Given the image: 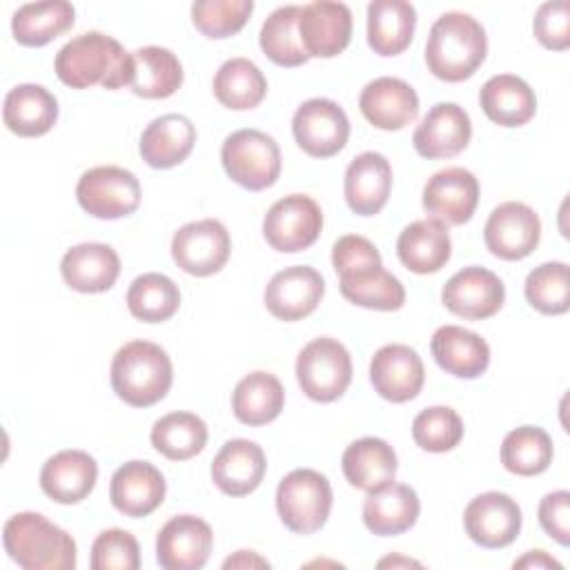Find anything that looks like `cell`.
I'll return each instance as SVG.
<instances>
[{
	"instance_id": "ab89813d",
	"label": "cell",
	"mask_w": 570,
	"mask_h": 570,
	"mask_svg": "<svg viewBox=\"0 0 570 570\" xmlns=\"http://www.w3.org/2000/svg\"><path fill=\"white\" fill-rule=\"evenodd\" d=\"M151 445L169 461H187L203 452L207 443V425L191 412H169L151 428Z\"/></svg>"
},
{
	"instance_id": "4fadbf2b",
	"label": "cell",
	"mask_w": 570,
	"mask_h": 570,
	"mask_svg": "<svg viewBox=\"0 0 570 570\" xmlns=\"http://www.w3.org/2000/svg\"><path fill=\"white\" fill-rule=\"evenodd\" d=\"M483 240L497 258L521 261L537 249L541 240V220L525 203H501L485 220Z\"/></svg>"
},
{
	"instance_id": "74e56055",
	"label": "cell",
	"mask_w": 570,
	"mask_h": 570,
	"mask_svg": "<svg viewBox=\"0 0 570 570\" xmlns=\"http://www.w3.org/2000/svg\"><path fill=\"white\" fill-rule=\"evenodd\" d=\"M131 91L140 98L160 100L176 94L183 85V65L178 56L165 47H140L134 51Z\"/></svg>"
},
{
	"instance_id": "8fae6325",
	"label": "cell",
	"mask_w": 570,
	"mask_h": 570,
	"mask_svg": "<svg viewBox=\"0 0 570 570\" xmlns=\"http://www.w3.org/2000/svg\"><path fill=\"white\" fill-rule=\"evenodd\" d=\"M229 232L216 218L187 223L171 238L174 263L191 276H212L220 272L229 258Z\"/></svg>"
},
{
	"instance_id": "836d02e7",
	"label": "cell",
	"mask_w": 570,
	"mask_h": 570,
	"mask_svg": "<svg viewBox=\"0 0 570 570\" xmlns=\"http://www.w3.org/2000/svg\"><path fill=\"white\" fill-rule=\"evenodd\" d=\"M416 9L405 0H374L367 4V45L392 58L403 53L414 36Z\"/></svg>"
},
{
	"instance_id": "1f68e13d",
	"label": "cell",
	"mask_w": 570,
	"mask_h": 570,
	"mask_svg": "<svg viewBox=\"0 0 570 570\" xmlns=\"http://www.w3.org/2000/svg\"><path fill=\"white\" fill-rule=\"evenodd\" d=\"M2 120L9 131L22 138L45 136L58 120V100L56 96L33 82L16 85L4 96Z\"/></svg>"
},
{
	"instance_id": "d6a6232c",
	"label": "cell",
	"mask_w": 570,
	"mask_h": 570,
	"mask_svg": "<svg viewBox=\"0 0 570 570\" xmlns=\"http://www.w3.org/2000/svg\"><path fill=\"white\" fill-rule=\"evenodd\" d=\"M483 114L501 127H521L534 118L537 96L532 87L512 73H499L485 80L479 91Z\"/></svg>"
},
{
	"instance_id": "bcb514c9",
	"label": "cell",
	"mask_w": 570,
	"mask_h": 570,
	"mask_svg": "<svg viewBox=\"0 0 570 570\" xmlns=\"http://www.w3.org/2000/svg\"><path fill=\"white\" fill-rule=\"evenodd\" d=\"M252 11V0H200L191 4V22L205 38L223 40L238 33Z\"/></svg>"
},
{
	"instance_id": "f1b7e54d",
	"label": "cell",
	"mask_w": 570,
	"mask_h": 570,
	"mask_svg": "<svg viewBox=\"0 0 570 570\" xmlns=\"http://www.w3.org/2000/svg\"><path fill=\"white\" fill-rule=\"evenodd\" d=\"M196 127L183 114H165L154 118L138 142L142 160L154 169L180 165L194 149Z\"/></svg>"
},
{
	"instance_id": "b9f144b4",
	"label": "cell",
	"mask_w": 570,
	"mask_h": 570,
	"mask_svg": "<svg viewBox=\"0 0 570 570\" xmlns=\"http://www.w3.org/2000/svg\"><path fill=\"white\" fill-rule=\"evenodd\" d=\"M127 307L142 323L169 321L180 307L178 285L158 272L140 274L127 289Z\"/></svg>"
},
{
	"instance_id": "4dcf8cb0",
	"label": "cell",
	"mask_w": 570,
	"mask_h": 570,
	"mask_svg": "<svg viewBox=\"0 0 570 570\" xmlns=\"http://www.w3.org/2000/svg\"><path fill=\"white\" fill-rule=\"evenodd\" d=\"M432 356L441 370L456 379H476L490 365V345L459 325H443L432 334Z\"/></svg>"
},
{
	"instance_id": "8d00e7d4",
	"label": "cell",
	"mask_w": 570,
	"mask_h": 570,
	"mask_svg": "<svg viewBox=\"0 0 570 570\" xmlns=\"http://www.w3.org/2000/svg\"><path fill=\"white\" fill-rule=\"evenodd\" d=\"M285 405L283 383L269 372H252L243 376L232 392L234 416L245 425L272 423Z\"/></svg>"
},
{
	"instance_id": "f6af8a7d",
	"label": "cell",
	"mask_w": 570,
	"mask_h": 570,
	"mask_svg": "<svg viewBox=\"0 0 570 570\" xmlns=\"http://www.w3.org/2000/svg\"><path fill=\"white\" fill-rule=\"evenodd\" d=\"M412 439L425 452L454 450L463 439V421L448 405L425 407L412 421Z\"/></svg>"
},
{
	"instance_id": "484cf974",
	"label": "cell",
	"mask_w": 570,
	"mask_h": 570,
	"mask_svg": "<svg viewBox=\"0 0 570 570\" xmlns=\"http://www.w3.org/2000/svg\"><path fill=\"white\" fill-rule=\"evenodd\" d=\"M267 470L265 452L249 439L227 441L212 461V481L227 497L254 492Z\"/></svg>"
},
{
	"instance_id": "f907efd6",
	"label": "cell",
	"mask_w": 570,
	"mask_h": 570,
	"mask_svg": "<svg viewBox=\"0 0 570 570\" xmlns=\"http://www.w3.org/2000/svg\"><path fill=\"white\" fill-rule=\"evenodd\" d=\"M512 568L517 570V568H554V570H561L563 566L557 561V559H552L546 550H530V552H525L521 559H517L514 563H512Z\"/></svg>"
},
{
	"instance_id": "5bb4252c",
	"label": "cell",
	"mask_w": 570,
	"mask_h": 570,
	"mask_svg": "<svg viewBox=\"0 0 570 570\" xmlns=\"http://www.w3.org/2000/svg\"><path fill=\"white\" fill-rule=\"evenodd\" d=\"M214 532L194 514L171 517L156 537V561L165 570H200L212 552Z\"/></svg>"
},
{
	"instance_id": "ffe728a7",
	"label": "cell",
	"mask_w": 570,
	"mask_h": 570,
	"mask_svg": "<svg viewBox=\"0 0 570 570\" xmlns=\"http://www.w3.org/2000/svg\"><path fill=\"white\" fill-rule=\"evenodd\" d=\"M472 138V122L456 102H436L419 122L412 145L419 156L428 160L452 158L461 154Z\"/></svg>"
},
{
	"instance_id": "f5cc1de1",
	"label": "cell",
	"mask_w": 570,
	"mask_h": 570,
	"mask_svg": "<svg viewBox=\"0 0 570 570\" xmlns=\"http://www.w3.org/2000/svg\"><path fill=\"white\" fill-rule=\"evenodd\" d=\"M385 566H419V561H412V559H403V557H387V559H381L379 561V568H385Z\"/></svg>"
},
{
	"instance_id": "9c48e42d",
	"label": "cell",
	"mask_w": 570,
	"mask_h": 570,
	"mask_svg": "<svg viewBox=\"0 0 570 570\" xmlns=\"http://www.w3.org/2000/svg\"><path fill=\"white\" fill-rule=\"evenodd\" d=\"M78 205L94 218L116 220L131 216L140 205V183L122 167L100 165L87 169L76 185Z\"/></svg>"
},
{
	"instance_id": "e0dca14e",
	"label": "cell",
	"mask_w": 570,
	"mask_h": 570,
	"mask_svg": "<svg viewBox=\"0 0 570 570\" xmlns=\"http://www.w3.org/2000/svg\"><path fill=\"white\" fill-rule=\"evenodd\" d=\"M521 508L503 492H483L463 510L468 537L481 548H505L521 532Z\"/></svg>"
},
{
	"instance_id": "ee69618b",
	"label": "cell",
	"mask_w": 570,
	"mask_h": 570,
	"mask_svg": "<svg viewBox=\"0 0 570 570\" xmlns=\"http://www.w3.org/2000/svg\"><path fill=\"white\" fill-rule=\"evenodd\" d=\"M528 303L548 316L566 314L570 307V285L568 265L561 261H550L534 267L523 285Z\"/></svg>"
},
{
	"instance_id": "c3c4849f",
	"label": "cell",
	"mask_w": 570,
	"mask_h": 570,
	"mask_svg": "<svg viewBox=\"0 0 570 570\" xmlns=\"http://www.w3.org/2000/svg\"><path fill=\"white\" fill-rule=\"evenodd\" d=\"M532 31L537 40L552 51H563L570 47V2H543L532 20Z\"/></svg>"
},
{
	"instance_id": "83f0119b",
	"label": "cell",
	"mask_w": 570,
	"mask_h": 570,
	"mask_svg": "<svg viewBox=\"0 0 570 570\" xmlns=\"http://www.w3.org/2000/svg\"><path fill=\"white\" fill-rule=\"evenodd\" d=\"M421 512L414 488L405 483H385L370 490L363 503V523L376 537H396L410 530Z\"/></svg>"
},
{
	"instance_id": "6da1fadb",
	"label": "cell",
	"mask_w": 570,
	"mask_h": 570,
	"mask_svg": "<svg viewBox=\"0 0 570 570\" xmlns=\"http://www.w3.org/2000/svg\"><path fill=\"white\" fill-rule=\"evenodd\" d=\"M332 265L341 281V294L367 309L394 312L405 303V287L383 269V261L372 240L358 234L341 236L332 247Z\"/></svg>"
},
{
	"instance_id": "277c9868",
	"label": "cell",
	"mask_w": 570,
	"mask_h": 570,
	"mask_svg": "<svg viewBox=\"0 0 570 570\" xmlns=\"http://www.w3.org/2000/svg\"><path fill=\"white\" fill-rule=\"evenodd\" d=\"M2 543L24 570H73L76 541L38 512H18L2 528Z\"/></svg>"
},
{
	"instance_id": "60d3db41",
	"label": "cell",
	"mask_w": 570,
	"mask_h": 570,
	"mask_svg": "<svg viewBox=\"0 0 570 570\" xmlns=\"http://www.w3.org/2000/svg\"><path fill=\"white\" fill-rule=\"evenodd\" d=\"M552 439L543 428L521 425L505 434L501 443V463L517 476H537L552 463Z\"/></svg>"
},
{
	"instance_id": "52a82bcc",
	"label": "cell",
	"mask_w": 570,
	"mask_h": 570,
	"mask_svg": "<svg viewBox=\"0 0 570 570\" xmlns=\"http://www.w3.org/2000/svg\"><path fill=\"white\" fill-rule=\"evenodd\" d=\"M220 160L227 176L249 189L263 191L281 176L278 142L258 129H238L223 140Z\"/></svg>"
},
{
	"instance_id": "3957f363",
	"label": "cell",
	"mask_w": 570,
	"mask_h": 570,
	"mask_svg": "<svg viewBox=\"0 0 570 570\" xmlns=\"http://www.w3.org/2000/svg\"><path fill=\"white\" fill-rule=\"evenodd\" d=\"M488 53L485 29L476 18L461 11L439 16L425 42L430 73L445 82H461L476 73Z\"/></svg>"
},
{
	"instance_id": "7402d4cb",
	"label": "cell",
	"mask_w": 570,
	"mask_h": 570,
	"mask_svg": "<svg viewBox=\"0 0 570 570\" xmlns=\"http://www.w3.org/2000/svg\"><path fill=\"white\" fill-rule=\"evenodd\" d=\"M358 109L376 129L396 131L416 120L419 96L405 80L381 76L363 87L358 96Z\"/></svg>"
},
{
	"instance_id": "d6986e66",
	"label": "cell",
	"mask_w": 570,
	"mask_h": 570,
	"mask_svg": "<svg viewBox=\"0 0 570 570\" xmlns=\"http://www.w3.org/2000/svg\"><path fill=\"white\" fill-rule=\"evenodd\" d=\"M298 38L309 58H334L352 38V11L343 2L316 0L301 7Z\"/></svg>"
},
{
	"instance_id": "ba28073f",
	"label": "cell",
	"mask_w": 570,
	"mask_h": 570,
	"mask_svg": "<svg viewBox=\"0 0 570 570\" xmlns=\"http://www.w3.org/2000/svg\"><path fill=\"white\" fill-rule=\"evenodd\" d=\"M296 379L305 396L318 403H332L352 383V356L336 338H314L298 352Z\"/></svg>"
},
{
	"instance_id": "9a60e30c",
	"label": "cell",
	"mask_w": 570,
	"mask_h": 570,
	"mask_svg": "<svg viewBox=\"0 0 570 570\" xmlns=\"http://www.w3.org/2000/svg\"><path fill=\"white\" fill-rule=\"evenodd\" d=\"M443 305L470 321H483L494 316L505 301L503 281L485 267H463L441 289Z\"/></svg>"
},
{
	"instance_id": "816d5d0a",
	"label": "cell",
	"mask_w": 570,
	"mask_h": 570,
	"mask_svg": "<svg viewBox=\"0 0 570 570\" xmlns=\"http://www.w3.org/2000/svg\"><path fill=\"white\" fill-rule=\"evenodd\" d=\"M223 568H269V561L252 550H238L234 557L223 561Z\"/></svg>"
},
{
	"instance_id": "7dc6e473",
	"label": "cell",
	"mask_w": 570,
	"mask_h": 570,
	"mask_svg": "<svg viewBox=\"0 0 570 570\" xmlns=\"http://www.w3.org/2000/svg\"><path fill=\"white\" fill-rule=\"evenodd\" d=\"M91 570H138L140 548L131 532L120 528L102 530L91 543Z\"/></svg>"
},
{
	"instance_id": "f35d334b",
	"label": "cell",
	"mask_w": 570,
	"mask_h": 570,
	"mask_svg": "<svg viewBox=\"0 0 570 570\" xmlns=\"http://www.w3.org/2000/svg\"><path fill=\"white\" fill-rule=\"evenodd\" d=\"M216 100L234 111L254 109L267 96V78L247 58L225 60L212 82Z\"/></svg>"
},
{
	"instance_id": "30bf717a",
	"label": "cell",
	"mask_w": 570,
	"mask_h": 570,
	"mask_svg": "<svg viewBox=\"0 0 570 570\" xmlns=\"http://www.w3.org/2000/svg\"><path fill=\"white\" fill-rule=\"evenodd\" d=\"M323 229V212L318 203L305 194H289L276 200L263 218V236L267 245L283 254L307 249Z\"/></svg>"
},
{
	"instance_id": "7c38bea8",
	"label": "cell",
	"mask_w": 570,
	"mask_h": 570,
	"mask_svg": "<svg viewBox=\"0 0 570 570\" xmlns=\"http://www.w3.org/2000/svg\"><path fill=\"white\" fill-rule=\"evenodd\" d=\"M292 134L305 154L314 158H332L350 138V120L338 102L330 98H309L294 111Z\"/></svg>"
},
{
	"instance_id": "603a6c76",
	"label": "cell",
	"mask_w": 570,
	"mask_h": 570,
	"mask_svg": "<svg viewBox=\"0 0 570 570\" xmlns=\"http://www.w3.org/2000/svg\"><path fill=\"white\" fill-rule=\"evenodd\" d=\"M165 476L149 461L122 463L109 483L111 505L131 519L151 514L165 501Z\"/></svg>"
},
{
	"instance_id": "f546056e",
	"label": "cell",
	"mask_w": 570,
	"mask_h": 570,
	"mask_svg": "<svg viewBox=\"0 0 570 570\" xmlns=\"http://www.w3.org/2000/svg\"><path fill=\"white\" fill-rule=\"evenodd\" d=\"M396 254L403 267L414 274H434L452 256V240L448 225L436 218L414 220L399 234Z\"/></svg>"
},
{
	"instance_id": "e575fe53",
	"label": "cell",
	"mask_w": 570,
	"mask_h": 570,
	"mask_svg": "<svg viewBox=\"0 0 570 570\" xmlns=\"http://www.w3.org/2000/svg\"><path fill=\"white\" fill-rule=\"evenodd\" d=\"M341 468L350 485L370 492L394 481L399 461L396 452L387 441L376 436H363L345 448Z\"/></svg>"
},
{
	"instance_id": "d590c367",
	"label": "cell",
	"mask_w": 570,
	"mask_h": 570,
	"mask_svg": "<svg viewBox=\"0 0 570 570\" xmlns=\"http://www.w3.org/2000/svg\"><path fill=\"white\" fill-rule=\"evenodd\" d=\"M76 9L67 0L31 2L16 9L11 33L22 47H45L73 27Z\"/></svg>"
},
{
	"instance_id": "44dd1931",
	"label": "cell",
	"mask_w": 570,
	"mask_h": 570,
	"mask_svg": "<svg viewBox=\"0 0 570 570\" xmlns=\"http://www.w3.org/2000/svg\"><path fill=\"white\" fill-rule=\"evenodd\" d=\"M479 203V180L463 167H445L425 183L423 209L445 225H463Z\"/></svg>"
},
{
	"instance_id": "d4e9b609",
	"label": "cell",
	"mask_w": 570,
	"mask_h": 570,
	"mask_svg": "<svg viewBox=\"0 0 570 570\" xmlns=\"http://www.w3.org/2000/svg\"><path fill=\"white\" fill-rule=\"evenodd\" d=\"M392 189L390 160L379 151L358 154L345 169L343 191L347 207L358 216L379 214Z\"/></svg>"
},
{
	"instance_id": "4316f807",
	"label": "cell",
	"mask_w": 570,
	"mask_h": 570,
	"mask_svg": "<svg viewBox=\"0 0 570 570\" xmlns=\"http://www.w3.org/2000/svg\"><path fill=\"white\" fill-rule=\"evenodd\" d=\"M65 283L80 294H100L114 287L120 274V258L107 243H80L60 261Z\"/></svg>"
},
{
	"instance_id": "7bdbcfd3",
	"label": "cell",
	"mask_w": 570,
	"mask_h": 570,
	"mask_svg": "<svg viewBox=\"0 0 570 570\" xmlns=\"http://www.w3.org/2000/svg\"><path fill=\"white\" fill-rule=\"evenodd\" d=\"M298 4H285L269 13L261 27V49L278 67H298L309 60L298 38Z\"/></svg>"
},
{
	"instance_id": "ac0fdd59",
	"label": "cell",
	"mask_w": 570,
	"mask_h": 570,
	"mask_svg": "<svg viewBox=\"0 0 570 570\" xmlns=\"http://www.w3.org/2000/svg\"><path fill=\"white\" fill-rule=\"evenodd\" d=\"M323 294L325 281L314 267L292 265L269 278L263 301L278 321H301L318 307Z\"/></svg>"
},
{
	"instance_id": "7a4b0ae2",
	"label": "cell",
	"mask_w": 570,
	"mask_h": 570,
	"mask_svg": "<svg viewBox=\"0 0 570 570\" xmlns=\"http://www.w3.org/2000/svg\"><path fill=\"white\" fill-rule=\"evenodd\" d=\"M56 76L71 89H120L131 87L136 62L134 53L100 31H87L71 38L53 58Z\"/></svg>"
},
{
	"instance_id": "8992f818",
	"label": "cell",
	"mask_w": 570,
	"mask_h": 570,
	"mask_svg": "<svg viewBox=\"0 0 570 570\" xmlns=\"http://www.w3.org/2000/svg\"><path fill=\"white\" fill-rule=\"evenodd\" d=\"M276 510L283 525L296 534L321 530L332 510V485L327 476L309 468L292 470L276 488Z\"/></svg>"
},
{
	"instance_id": "2e32d148",
	"label": "cell",
	"mask_w": 570,
	"mask_h": 570,
	"mask_svg": "<svg viewBox=\"0 0 570 570\" xmlns=\"http://www.w3.org/2000/svg\"><path fill=\"white\" fill-rule=\"evenodd\" d=\"M370 381L374 392L390 403L412 401L425 383L423 361L410 345H383L370 361Z\"/></svg>"
},
{
	"instance_id": "5b68a950",
	"label": "cell",
	"mask_w": 570,
	"mask_h": 570,
	"mask_svg": "<svg viewBox=\"0 0 570 570\" xmlns=\"http://www.w3.org/2000/svg\"><path fill=\"white\" fill-rule=\"evenodd\" d=\"M111 387L131 407H149L163 401L174 381L167 352L151 341L125 343L111 361Z\"/></svg>"
},
{
	"instance_id": "681fc988",
	"label": "cell",
	"mask_w": 570,
	"mask_h": 570,
	"mask_svg": "<svg viewBox=\"0 0 570 570\" xmlns=\"http://www.w3.org/2000/svg\"><path fill=\"white\" fill-rule=\"evenodd\" d=\"M537 514L548 537H552L561 546L570 543V492L568 490L548 492L539 501Z\"/></svg>"
},
{
	"instance_id": "cb8c5ba5",
	"label": "cell",
	"mask_w": 570,
	"mask_h": 570,
	"mask_svg": "<svg viewBox=\"0 0 570 570\" xmlns=\"http://www.w3.org/2000/svg\"><path fill=\"white\" fill-rule=\"evenodd\" d=\"M98 479V463L82 450H60L40 470L42 492L62 505L87 499Z\"/></svg>"
}]
</instances>
